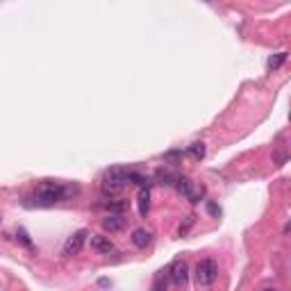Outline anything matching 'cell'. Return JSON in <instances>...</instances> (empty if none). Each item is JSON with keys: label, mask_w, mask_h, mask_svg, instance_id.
Segmentation results:
<instances>
[{"label": "cell", "mask_w": 291, "mask_h": 291, "mask_svg": "<svg viewBox=\"0 0 291 291\" xmlns=\"http://www.w3.org/2000/svg\"><path fill=\"white\" fill-rule=\"evenodd\" d=\"M75 186H66L62 184V182H43V184H39V189L34 191V205H39V207H50V205L55 203H62L64 198H68L71 193H75Z\"/></svg>", "instance_id": "1"}, {"label": "cell", "mask_w": 291, "mask_h": 291, "mask_svg": "<svg viewBox=\"0 0 291 291\" xmlns=\"http://www.w3.org/2000/svg\"><path fill=\"white\" fill-rule=\"evenodd\" d=\"M127 184H130V171H127V168H121V166L109 168L103 177V191L109 196L121 193Z\"/></svg>", "instance_id": "2"}, {"label": "cell", "mask_w": 291, "mask_h": 291, "mask_svg": "<svg viewBox=\"0 0 291 291\" xmlns=\"http://www.w3.org/2000/svg\"><path fill=\"white\" fill-rule=\"evenodd\" d=\"M218 277V264L214 259H200L196 264V282L198 286H209Z\"/></svg>", "instance_id": "3"}, {"label": "cell", "mask_w": 291, "mask_h": 291, "mask_svg": "<svg viewBox=\"0 0 291 291\" xmlns=\"http://www.w3.org/2000/svg\"><path fill=\"white\" fill-rule=\"evenodd\" d=\"M86 236H89L86 230H77L75 234H71L66 239V244H64V255H77L82 250V246H84Z\"/></svg>", "instance_id": "4"}, {"label": "cell", "mask_w": 291, "mask_h": 291, "mask_svg": "<svg viewBox=\"0 0 291 291\" xmlns=\"http://www.w3.org/2000/svg\"><path fill=\"white\" fill-rule=\"evenodd\" d=\"M186 277H189V266H186L184 259H180V262H175L171 266V280H173V284L184 286L186 284Z\"/></svg>", "instance_id": "5"}, {"label": "cell", "mask_w": 291, "mask_h": 291, "mask_svg": "<svg viewBox=\"0 0 291 291\" xmlns=\"http://www.w3.org/2000/svg\"><path fill=\"white\" fill-rule=\"evenodd\" d=\"M125 223H127V218L123 216V214H109L107 218H103V230L118 232V230H123V227H125Z\"/></svg>", "instance_id": "6"}, {"label": "cell", "mask_w": 291, "mask_h": 291, "mask_svg": "<svg viewBox=\"0 0 291 291\" xmlns=\"http://www.w3.org/2000/svg\"><path fill=\"white\" fill-rule=\"evenodd\" d=\"M91 248L100 255H109L114 250V244L109 236H93V239H91Z\"/></svg>", "instance_id": "7"}, {"label": "cell", "mask_w": 291, "mask_h": 291, "mask_svg": "<svg viewBox=\"0 0 291 291\" xmlns=\"http://www.w3.org/2000/svg\"><path fill=\"white\" fill-rule=\"evenodd\" d=\"M132 244H134L136 248H146V246L150 244V232L146 230V227H136V230L132 232Z\"/></svg>", "instance_id": "8"}, {"label": "cell", "mask_w": 291, "mask_h": 291, "mask_svg": "<svg viewBox=\"0 0 291 291\" xmlns=\"http://www.w3.org/2000/svg\"><path fill=\"white\" fill-rule=\"evenodd\" d=\"M136 203H139V214H141V216H146L148 209H150V191H148V186H141L139 196H136Z\"/></svg>", "instance_id": "9"}, {"label": "cell", "mask_w": 291, "mask_h": 291, "mask_svg": "<svg viewBox=\"0 0 291 291\" xmlns=\"http://www.w3.org/2000/svg\"><path fill=\"white\" fill-rule=\"evenodd\" d=\"M175 189L180 196H184V198H189L191 191H193V182L189 180V177H177L175 180Z\"/></svg>", "instance_id": "10"}, {"label": "cell", "mask_w": 291, "mask_h": 291, "mask_svg": "<svg viewBox=\"0 0 291 291\" xmlns=\"http://www.w3.org/2000/svg\"><path fill=\"white\" fill-rule=\"evenodd\" d=\"M205 153H207V148H205L203 141H196V143H191V146H189V155H191L193 159H203V157H205Z\"/></svg>", "instance_id": "11"}, {"label": "cell", "mask_w": 291, "mask_h": 291, "mask_svg": "<svg viewBox=\"0 0 291 291\" xmlns=\"http://www.w3.org/2000/svg\"><path fill=\"white\" fill-rule=\"evenodd\" d=\"M284 62H286V53H277V55H273V57L268 59L266 66L271 68V71H275V68H280Z\"/></svg>", "instance_id": "12"}, {"label": "cell", "mask_w": 291, "mask_h": 291, "mask_svg": "<svg viewBox=\"0 0 291 291\" xmlns=\"http://www.w3.org/2000/svg\"><path fill=\"white\" fill-rule=\"evenodd\" d=\"M157 180H162V184H175L177 177L173 175L171 171H159V173H157Z\"/></svg>", "instance_id": "13"}, {"label": "cell", "mask_w": 291, "mask_h": 291, "mask_svg": "<svg viewBox=\"0 0 291 291\" xmlns=\"http://www.w3.org/2000/svg\"><path fill=\"white\" fill-rule=\"evenodd\" d=\"M130 184H139V186H148V180H146L143 175H139V173H132L130 171Z\"/></svg>", "instance_id": "14"}, {"label": "cell", "mask_w": 291, "mask_h": 291, "mask_svg": "<svg viewBox=\"0 0 291 291\" xmlns=\"http://www.w3.org/2000/svg\"><path fill=\"white\" fill-rule=\"evenodd\" d=\"M107 209L114 214H123L127 209V203H107Z\"/></svg>", "instance_id": "15"}, {"label": "cell", "mask_w": 291, "mask_h": 291, "mask_svg": "<svg viewBox=\"0 0 291 291\" xmlns=\"http://www.w3.org/2000/svg\"><path fill=\"white\" fill-rule=\"evenodd\" d=\"M205 196V186H200V189H196V191H191V196H189V200L191 203H200V198Z\"/></svg>", "instance_id": "16"}, {"label": "cell", "mask_w": 291, "mask_h": 291, "mask_svg": "<svg viewBox=\"0 0 291 291\" xmlns=\"http://www.w3.org/2000/svg\"><path fill=\"white\" fill-rule=\"evenodd\" d=\"M16 234H18V239H21L23 244L27 246V248H32V241H30V236H27V232L23 230V227H18V232H16Z\"/></svg>", "instance_id": "17"}, {"label": "cell", "mask_w": 291, "mask_h": 291, "mask_svg": "<svg viewBox=\"0 0 291 291\" xmlns=\"http://www.w3.org/2000/svg\"><path fill=\"white\" fill-rule=\"evenodd\" d=\"M207 212L212 214V216H216V218L221 216V207H218L216 203H207Z\"/></svg>", "instance_id": "18"}, {"label": "cell", "mask_w": 291, "mask_h": 291, "mask_svg": "<svg viewBox=\"0 0 291 291\" xmlns=\"http://www.w3.org/2000/svg\"><path fill=\"white\" fill-rule=\"evenodd\" d=\"M262 291H277L275 286H266V289H262Z\"/></svg>", "instance_id": "19"}, {"label": "cell", "mask_w": 291, "mask_h": 291, "mask_svg": "<svg viewBox=\"0 0 291 291\" xmlns=\"http://www.w3.org/2000/svg\"><path fill=\"white\" fill-rule=\"evenodd\" d=\"M0 218H3V216H0Z\"/></svg>", "instance_id": "20"}]
</instances>
